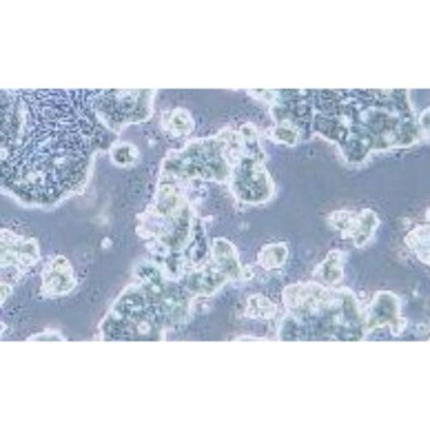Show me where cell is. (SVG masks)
I'll return each instance as SVG.
<instances>
[{
	"mask_svg": "<svg viewBox=\"0 0 430 430\" xmlns=\"http://www.w3.org/2000/svg\"><path fill=\"white\" fill-rule=\"evenodd\" d=\"M389 325L391 332L398 336L406 327V320L400 317L399 300L387 292L375 297L367 315V327L371 329Z\"/></svg>",
	"mask_w": 430,
	"mask_h": 430,
	"instance_id": "6da1fadb",
	"label": "cell"
},
{
	"mask_svg": "<svg viewBox=\"0 0 430 430\" xmlns=\"http://www.w3.org/2000/svg\"><path fill=\"white\" fill-rule=\"evenodd\" d=\"M332 223L342 235L352 237L359 248L369 241L379 225L377 215L370 210H364L357 217L349 215L347 212H338Z\"/></svg>",
	"mask_w": 430,
	"mask_h": 430,
	"instance_id": "7a4b0ae2",
	"label": "cell"
},
{
	"mask_svg": "<svg viewBox=\"0 0 430 430\" xmlns=\"http://www.w3.org/2000/svg\"><path fill=\"white\" fill-rule=\"evenodd\" d=\"M214 252L217 262L222 266L229 277L231 278L241 277L243 270L237 260L235 250L233 249L231 244L224 240L217 241L215 243Z\"/></svg>",
	"mask_w": 430,
	"mask_h": 430,
	"instance_id": "3957f363",
	"label": "cell"
},
{
	"mask_svg": "<svg viewBox=\"0 0 430 430\" xmlns=\"http://www.w3.org/2000/svg\"><path fill=\"white\" fill-rule=\"evenodd\" d=\"M406 245L413 250L417 258L425 265H429V229L420 227L413 230L406 237Z\"/></svg>",
	"mask_w": 430,
	"mask_h": 430,
	"instance_id": "277c9868",
	"label": "cell"
},
{
	"mask_svg": "<svg viewBox=\"0 0 430 430\" xmlns=\"http://www.w3.org/2000/svg\"><path fill=\"white\" fill-rule=\"evenodd\" d=\"M287 255H289V250L285 245H270L262 250L260 257H258V262L262 268L267 270L277 269L285 264Z\"/></svg>",
	"mask_w": 430,
	"mask_h": 430,
	"instance_id": "5b68a950",
	"label": "cell"
},
{
	"mask_svg": "<svg viewBox=\"0 0 430 430\" xmlns=\"http://www.w3.org/2000/svg\"><path fill=\"white\" fill-rule=\"evenodd\" d=\"M342 255L338 250H333L327 255L324 262L320 267L321 277L325 282L336 284L344 277V264Z\"/></svg>",
	"mask_w": 430,
	"mask_h": 430,
	"instance_id": "8992f818",
	"label": "cell"
},
{
	"mask_svg": "<svg viewBox=\"0 0 430 430\" xmlns=\"http://www.w3.org/2000/svg\"><path fill=\"white\" fill-rule=\"evenodd\" d=\"M277 307L264 295H256L248 300L246 314L250 318L257 319H270L277 314Z\"/></svg>",
	"mask_w": 430,
	"mask_h": 430,
	"instance_id": "52a82bcc",
	"label": "cell"
}]
</instances>
